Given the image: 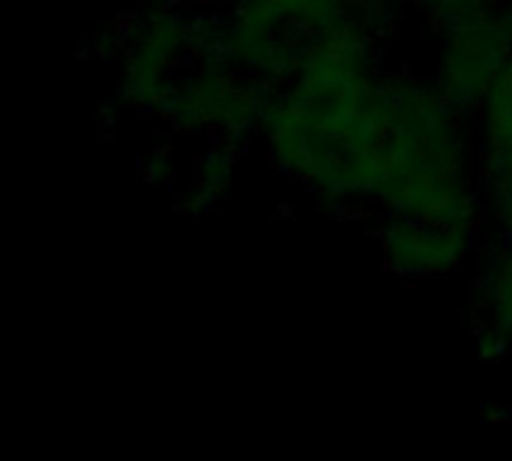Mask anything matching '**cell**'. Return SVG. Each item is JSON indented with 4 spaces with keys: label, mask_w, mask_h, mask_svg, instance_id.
Returning a JSON list of instances; mask_svg holds the SVG:
<instances>
[]
</instances>
